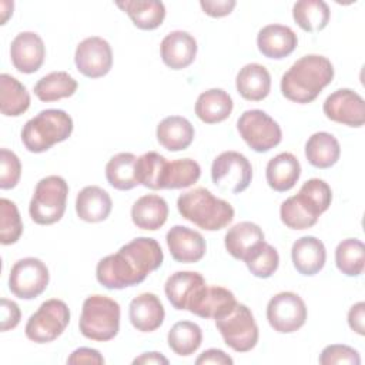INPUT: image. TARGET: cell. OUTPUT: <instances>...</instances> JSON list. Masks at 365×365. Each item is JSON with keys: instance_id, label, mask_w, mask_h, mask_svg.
Masks as SVG:
<instances>
[{"instance_id": "6da1fadb", "label": "cell", "mask_w": 365, "mask_h": 365, "mask_svg": "<svg viewBox=\"0 0 365 365\" xmlns=\"http://www.w3.org/2000/svg\"><path fill=\"white\" fill-rule=\"evenodd\" d=\"M163 259L164 254L157 240L137 237L115 254L101 258L96 277L107 289H123L141 284L150 272L161 267Z\"/></svg>"}, {"instance_id": "7a4b0ae2", "label": "cell", "mask_w": 365, "mask_h": 365, "mask_svg": "<svg viewBox=\"0 0 365 365\" xmlns=\"http://www.w3.org/2000/svg\"><path fill=\"white\" fill-rule=\"evenodd\" d=\"M334 66L319 54H308L297 60L281 77V93L299 104L312 103L332 81Z\"/></svg>"}, {"instance_id": "3957f363", "label": "cell", "mask_w": 365, "mask_h": 365, "mask_svg": "<svg viewBox=\"0 0 365 365\" xmlns=\"http://www.w3.org/2000/svg\"><path fill=\"white\" fill-rule=\"evenodd\" d=\"M177 208L182 218L205 231L222 230L234 220L232 205L225 200L217 198L204 187L181 194L177 200Z\"/></svg>"}, {"instance_id": "277c9868", "label": "cell", "mask_w": 365, "mask_h": 365, "mask_svg": "<svg viewBox=\"0 0 365 365\" xmlns=\"http://www.w3.org/2000/svg\"><path fill=\"white\" fill-rule=\"evenodd\" d=\"M73 133V118L58 108L40 111L21 128V141L30 153H44L66 141Z\"/></svg>"}, {"instance_id": "5b68a950", "label": "cell", "mask_w": 365, "mask_h": 365, "mask_svg": "<svg viewBox=\"0 0 365 365\" xmlns=\"http://www.w3.org/2000/svg\"><path fill=\"white\" fill-rule=\"evenodd\" d=\"M121 309L117 301L106 295H90L84 299L78 328L83 336L106 342L113 339L120 331Z\"/></svg>"}, {"instance_id": "8992f818", "label": "cell", "mask_w": 365, "mask_h": 365, "mask_svg": "<svg viewBox=\"0 0 365 365\" xmlns=\"http://www.w3.org/2000/svg\"><path fill=\"white\" fill-rule=\"evenodd\" d=\"M68 185L60 175L41 178L31 197L29 212L31 220L40 225H50L61 220L66 211Z\"/></svg>"}, {"instance_id": "52a82bcc", "label": "cell", "mask_w": 365, "mask_h": 365, "mask_svg": "<svg viewBox=\"0 0 365 365\" xmlns=\"http://www.w3.org/2000/svg\"><path fill=\"white\" fill-rule=\"evenodd\" d=\"M70 322V309L61 299L44 301L38 309L30 315L24 332L36 344H47L57 339Z\"/></svg>"}, {"instance_id": "ba28073f", "label": "cell", "mask_w": 365, "mask_h": 365, "mask_svg": "<svg viewBox=\"0 0 365 365\" xmlns=\"http://www.w3.org/2000/svg\"><path fill=\"white\" fill-rule=\"evenodd\" d=\"M215 327L224 342L235 352H248L258 342V325L244 304L237 302L228 314L217 318Z\"/></svg>"}, {"instance_id": "9c48e42d", "label": "cell", "mask_w": 365, "mask_h": 365, "mask_svg": "<svg viewBox=\"0 0 365 365\" xmlns=\"http://www.w3.org/2000/svg\"><path fill=\"white\" fill-rule=\"evenodd\" d=\"M237 130L247 145L255 153H267L282 140L281 127L262 110L244 111L237 121Z\"/></svg>"}, {"instance_id": "30bf717a", "label": "cell", "mask_w": 365, "mask_h": 365, "mask_svg": "<svg viewBox=\"0 0 365 365\" xmlns=\"http://www.w3.org/2000/svg\"><path fill=\"white\" fill-rule=\"evenodd\" d=\"M211 178L220 190L240 194L252 180V165L244 154L224 151L212 161Z\"/></svg>"}, {"instance_id": "8fae6325", "label": "cell", "mask_w": 365, "mask_h": 365, "mask_svg": "<svg viewBox=\"0 0 365 365\" xmlns=\"http://www.w3.org/2000/svg\"><path fill=\"white\" fill-rule=\"evenodd\" d=\"M50 274L47 265L34 257L19 259L9 275V289L20 299H34L48 285Z\"/></svg>"}, {"instance_id": "7c38bea8", "label": "cell", "mask_w": 365, "mask_h": 365, "mask_svg": "<svg viewBox=\"0 0 365 365\" xmlns=\"http://www.w3.org/2000/svg\"><path fill=\"white\" fill-rule=\"evenodd\" d=\"M267 319L271 328L279 334L295 332L307 321L305 302L295 292H278L268 301Z\"/></svg>"}, {"instance_id": "4fadbf2b", "label": "cell", "mask_w": 365, "mask_h": 365, "mask_svg": "<svg viewBox=\"0 0 365 365\" xmlns=\"http://www.w3.org/2000/svg\"><path fill=\"white\" fill-rule=\"evenodd\" d=\"M77 70L88 78H100L113 67V51L107 40L93 36L78 43L74 54Z\"/></svg>"}, {"instance_id": "5bb4252c", "label": "cell", "mask_w": 365, "mask_h": 365, "mask_svg": "<svg viewBox=\"0 0 365 365\" xmlns=\"http://www.w3.org/2000/svg\"><path fill=\"white\" fill-rule=\"evenodd\" d=\"M322 110L331 121L355 128L365 124L364 98L351 88H339L329 94L324 101Z\"/></svg>"}, {"instance_id": "9a60e30c", "label": "cell", "mask_w": 365, "mask_h": 365, "mask_svg": "<svg viewBox=\"0 0 365 365\" xmlns=\"http://www.w3.org/2000/svg\"><path fill=\"white\" fill-rule=\"evenodd\" d=\"M46 47L43 38L34 31L19 33L10 46V58L14 68L24 74L36 73L44 61Z\"/></svg>"}, {"instance_id": "2e32d148", "label": "cell", "mask_w": 365, "mask_h": 365, "mask_svg": "<svg viewBox=\"0 0 365 365\" xmlns=\"http://www.w3.org/2000/svg\"><path fill=\"white\" fill-rule=\"evenodd\" d=\"M171 257L177 262L192 264L202 259L207 251L204 237L188 227L174 225L165 235Z\"/></svg>"}, {"instance_id": "e0dca14e", "label": "cell", "mask_w": 365, "mask_h": 365, "mask_svg": "<svg viewBox=\"0 0 365 365\" xmlns=\"http://www.w3.org/2000/svg\"><path fill=\"white\" fill-rule=\"evenodd\" d=\"M205 285L207 284L200 272L177 271L167 278L164 292L175 309L188 311L191 302Z\"/></svg>"}, {"instance_id": "ac0fdd59", "label": "cell", "mask_w": 365, "mask_h": 365, "mask_svg": "<svg viewBox=\"0 0 365 365\" xmlns=\"http://www.w3.org/2000/svg\"><path fill=\"white\" fill-rule=\"evenodd\" d=\"M195 38L182 30L168 33L160 46L163 63L171 70H182L192 64L197 56Z\"/></svg>"}, {"instance_id": "d6986e66", "label": "cell", "mask_w": 365, "mask_h": 365, "mask_svg": "<svg viewBox=\"0 0 365 365\" xmlns=\"http://www.w3.org/2000/svg\"><path fill=\"white\" fill-rule=\"evenodd\" d=\"M297 44L298 37L294 30L282 24H268L257 36L258 50L267 58H285L297 48Z\"/></svg>"}, {"instance_id": "ffe728a7", "label": "cell", "mask_w": 365, "mask_h": 365, "mask_svg": "<svg viewBox=\"0 0 365 365\" xmlns=\"http://www.w3.org/2000/svg\"><path fill=\"white\" fill-rule=\"evenodd\" d=\"M131 325L141 332H153L164 322L165 311L160 298L153 292H143L133 298L128 307Z\"/></svg>"}, {"instance_id": "44dd1931", "label": "cell", "mask_w": 365, "mask_h": 365, "mask_svg": "<svg viewBox=\"0 0 365 365\" xmlns=\"http://www.w3.org/2000/svg\"><path fill=\"white\" fill-rule=\"evenodd\" d=\"M237 301L234 294L224 287H208L205 285L191 302L188 311L201 318L217 319L228 314Z\"/></svg>"}, {"instance_id": "7402d4cb", "label": "cell", "mask_w": 365, "mask_h": 365, "mask_svg": "<svg viewBox=\"0 0 365 365\" xmlns=\"http://www.w3.org/2000/svg\"><path fill=\"white\" fill-rule=\"evenodd\" d=\"M291 258L295 269L305 277L318 274L327 259L325 245L321 240L312 235L298 238L291 248Z\"/></svg>"}, {"instance_id": "603a6c76", "label": "cell", "mask_w": 365, "mask_h": 365, "mask_svg": "<svg viewBox=\"0 0 365 365\" xmlns=\"http://www.w3.org/2000/svg\"><path fill=\"white\" fill-rule=\"evenodd\" d=\"M111 208V197L101 187L87 185L77 194L76 212L86 222L104 221L110 215Z\"/></svg>"}, {"instance_id": "cb8c5ba5", "label": "cell", "mask_w": 365, "mask_h": 365, "mask_svg": "<svg viewBox=\"0 0 365 365\" xmlns=\"http://www.w3.org/2000/svg\"><path fill=\"white\" fill-rule=\"evenodd\" d=\"M168 217L167 201L157 194H147L140 197L131 208V220L137 228L157 231L161 228Z\"/></svg>"}, {"instance_id": "d4e9b609", "label": "cell", "mask_w": 365, "mask_h": 365, "mask_svg": "<svg viewBox=\"0 0 365 365\" xmlns=\"http://www.w3.org/2000/svg\"><path fill=\"white\" fill-rule=\"evenodd\" d=\"M235 86L242 98L248 101H261L271 91V76L262 64L250 63L238 71Z\"/></svg>"}, {"instance_id": "484cf974", "label": "cell", "mask_w": 365, "mask_h": 365, "mask_svg": "<svg viewBox=\"0 0 365 365\" xmlns=\"http://www.w3.org/2000/svg\"><path fill=\"white\" fill-rule=\"evenodd\" d=\"M301 175V164L291 153H279L267 164L265 177L268 185L278 192L289 191Z\"/></svg>"}, {"instance_id": "4316f807", "label": "cell", "mask_w": 365, "mask_h": 365, "mask_svg": "<svg viewBox=\"0 0 365 365\" xmlns=\"http://www.w3.org/2000/svg\"><path fill=\"white\" fill-rule=\"evenodd\" d=\"M264 240V232L255 222L241 221L232 225L224 238L225 248L235 259H242Z\"/></svg>"}, {"instance_id": "83f0119b", "label": "cell", "mask_w": 365, "mask_h": 365, "mask_svg": "<svg viewBox=\"0 0 365 365\" xmlns=\"http://www.w3.org/2000/svg\"><path fill=\"white\" fill-rule=\"evenodd\" d=\"M157 140L168 151L185 150L194 140V127L185 117H165L157 125Z\"/></svg>"}, {"instance_id": "f1b7e54d", "label": "cell", "mask_w": 365, "mask_h": 365, "mask_svg": "<svg viewBox=\"0 0 365 365\" xmlns=\"http://www.w3.org/2000/svg\"><path fill=\"white\" fill-rule=\"evenodd\" d=\"M232 107V98L227 91L222 88H210L198 96L195 114L205 124H217L230 117Z\"/></svg>"}, {"instance_id": "f546056e", "label": "cell", "mask_w": 365, "mask_h": 365, "mask_svg": "<svg viewBox=\"0 0 365 365\" xmlns=\"http://www.w3.org/2000/svg\"><path fill=\"white\" fill-rule=\"evenodd\" d=\"M115 6L125 11L134 26L141 30L160 27L165 17V7L157 0H125L117 1Z\"/></svg>"}, {"instance_id": "4dcf8cb0", "label": "cell", "mask_w": 365, "mask_h": 365, "mask_svg": "<svg viewBox=\"0 0 365 365\" xmlns=\"http://www.w3.org/2000/svg\"><path fill=\"white\" fill-rule=\"evenodd\" d=\"M341 147L338 140L327 131L314 133L305 144V157L312 167L329 168L339 160Z\"/></svg>"}, {"instance_id": "1f68e13d", "label": "cell", "mask_w": 365, "mask_h": 365, "mask_svg": "<svg viewBox=\"0 0 365 365\" xmlns=\"http://www.w3.org/2000/svg\"><path fill=\"white\" fill-rule=\"evenodd\" d=\"M321 214L302 195L297 194L287 198L279 208L281 221L291 230H307L317 224Z\"/></svg>"}, {"instance_id": "d6a6232c", "label": "cell", "mask_w": 365, "mask_h": 365, "mask_svg": "<svg viewBox=\"0 0 365 365\" xmlns=\"http://www.w3.org/2000/svg\"><path fill=\"white\" fill-rule=\"evenodd\" d=\"M30 107V94L17 78L3 73L0 76V110L6 117H19Z\"/></svg>"}, {"instance_id": "836d02e7", "label": "cell", "mask_w": 365, "mask_h": 365, "mask_svg": "<svg viewBox=\"0 0 365 365\" xmlns=\"http://www.w3.org/2000/svg\"><path fill=\"white\" fill-rule=\"evenodd\" d=\"M292 17L304 31L317 33L327 27L331 11L322 0H301L294 4Z\"/></svg>"}, {"instance_id": "e575fe53", "label": "cell", "mask_w": 365, "mask_h": 365, "mask_svg": "<svg viewBox=\"0 0 365 365\" xmlns=\"http://www.w3.org/2000/svg\"><path fill=\"white\" fill-rule=\"evenodd\" d=\"M77 81L66 71H53L41 77L34 86V94L40 101H57L71 97L77 91Z\"/></svg>"}, {"instance_id": "d590c367", "label": "cell", "mask_w": 365, "mask_h": 365, "mask_svg": "<svg viewBox=\"0 0 365 365\" xmlns=\"http://www.w3.org/2000/svg\"><path fill=\"white\" fill-rule=\"evenodd\" d=\"M137 157L133 153H118L111 157L106 165V178L108 184L120 191H127L138 185L135 178Z\"/></svg>"}, {"instance_id": "8d00e7d4", "label": "cell", "mask_w": 365, "mask_h": 365, "mask_svg": "<svg viewBox=\"0 0 365 365\" xmlns=\"http://www.w3.org/2000/svg\"><path fill=\"white\" fill-rule=\"evenodd\" d=\"M167 342L170 349L178 356H190L200 348L202 331L195 322L178 321L170 328Z\"/></svg>"}, {"instance_id": "74e56055", "label": "cell", "mask_w": 365, "mask_h": 365, "mask_svg": "<svg viewBox=\"0 0 365 365\" xmlns=\"http://www.w3.org/2000/svg\"><path fill=\"white\" fill-rule=\"evenodd\" d=\"M201 167L191 158H180L168 161L163 175L161 190L187 188L200 180Z\"/></svg>"}, {"instance_id": "f35d334b", "label": "cell", "mask_w": 365, "mask_h": 365, "mask_svg": "<svg viewBox=\"0 0 365 365\" xmlns=\"http://www.w3.org/2000/svg\"><path fill=\"white\" fill-rule=\"evenodd\" d=\"M336 268L346 277H358L365 265V248L361 240L346 238L335 250Z\"/></svg>"}, {"instance_id": "ab89813d", "label": "cell", "mask_w": 365, "mask_h": 365, "mask_svg": "<svg viewBox=\"0 0 365 365\" xmlns=\"http://www.w3.org/2000/svg\"><path fill=\"white\" fill-rule=\"evenodd\" d=\"M167 158L155 151L144 153L135 163L137 182L150 190H161Z\"/></svg>"}, {"instance_id": "60d3db41", "label": "cell", "mask_w": 365, "mask_h": 365, "mask_svg": "<svg viewBox=\"0 0 365 365\" xmlns=\"http://www.w3.org/2000/svg\"><path fill=\"white\" fill-rule=\"evenodd\" d=\"M244 262L254 277L269 278L278 269L279 255L272 245L262 241L244 258Z\"/></svg>"}, {"instance_id": "b9f144b4", "label": "cell", "mask_w": 365, "mask_h": 365, "mask_svg": "<svg viewBox=\"0 0 365 365\" xmlns=\"http://www.w3.org/2000/svg\"><path fill=\"white\" fill-rule=\"evenodd\" d=\"M23 232V224L17 205L7 200H0V242L10 245L19 241Z\"/></svg>"}, {"instance_id": "7bdbcfd3", "label": "cell", "mask_w": 365, "mask_h": 365, "mask_svg": "<svg viewBox=\"0 0 365 365\" xmlns=\"http://www.w3.org/2000/svg\"><path fill=\"white\" fill-rule=\"evenodd\" d=\"M299 194H302L318 210L319 214L325 212L332 201L331 187L321 178H311L305 181L299 188Z\"/></svg>"}, {"instance_id": "ee69618b", "label": "cell", "mask_w": 365, "mask_h": 365, "mask_svg": "<svg viewBox=\"0 0 365 365\" xmlns=\"http://www.w3.org/2000/svg\"><path fill=\"white\" fill-rule=\"evenodd\" d=\"M21 175V164L19 157L7 150H0V188L10 190L17 185Z\"/></svg>"}, {"instance_id": "f6af8a7d", "label": "cell", "mask_w": 365, "mask_h": 365, "mask_svg": "<svg viewBox=\"0 0 365 365\" xmlns=\"http://www.w3.org/2000/svg\"><path fill=\"white\" fill-rule=\"evenodd\" d=\"M319 364L322 365H334V364H349L359 365L361 356L356 349L344 345V344H332L322 349L319 355Z\"/></svg>"}, {"instance_id": "bcb514c9", "label": "cell", "mask_w": 365, "mask_h": 365, "mask_svg": "<svg viewBox=\"0 0 365 365\" xmlns=\"http://www.w3.org/2000/svg\"><path fill=\"white\" fill-rule=\"evenodd\" d=\"M1 331L6 332L9 329H13L19 325L21 312L19 305L14 301H10L7 298H1Z\"/></svg>"}, {"instance_id": "7dc6e473", "label": "cell", "mask_w": 365, "mask_h": 365, "mask_svg": "<svg viewBox=\"0 0 365 365\" xmlns=\"http://www.w3.org/2000/svg\"><path fill=\"white\" fill-rule=\"evenodd\" d=\"M235 4H237L235 0H201L200 1L202 11L210 17L228 16L234 10Z\"/></svg>"}, {"instance_id": "c3c4849f", "label": "cell", "mask_w": 365, "mask_h": 365, "mask_svg": "<svg viewBox=\"0 0 365 365\" xmlns=\"http://www.w3.org/2000/svg\"><path fill=\"white\" fill-rule=\"evenodd\" d=\"M67 364L73 365V364H96V365H101L104 364V358L101 356V354L97 349L93 348H77L76 351L71 352V355L67 358Z\"/></svg>"}, {"instance_id": "681fc988", "label": "cell", "mask_w": 365, "mask_h": 365, "mask_svg": "<svg viewBox=\"0 0 365 365\" xmlns=\"http://www.w3.org/2000/svg\"><path fill=\"white\" fill-rule=\"evenodd\" d=\"M364 319H365V302L361 301L351 307V309L348 312V325L358 335H364L365 334Z\"/></svg>"}, {"instance_id": "f907efd6", "label": "cell", "mask_w": 365, "mask_h": 365, "mask_svg": "<svg viewBox=\"0 0 365 365\" xmlns=\"http://www.w3.org/2000/svg\"><path fill=\"white\" fill-rule=\"evenodd\" d=\"M234 361L232 358L225 354L224 351L221 349H217V348H211V349H207L204 351L197 359H195V364L197 365H201V364H217V365H231Z\"/></svg>"}, {"instance_id": "816d5d0a", "label": "cell", "mask_w": 365, "mask_h": 365, "mask_svg": "<svg viewBox=\"0 0 365 365\" xmlns=\"http://www.w3.org/2000/svg\"><path fill=\"white\" fill-rule=\"evenodd\" d=\"M133 364H144V365L164 364V365H167V364H168V359H167L164 355H161L160 352L153 351V352H144V354H141L140 356H137V358L133 361Z\"/></svg>"}]
</instances>
